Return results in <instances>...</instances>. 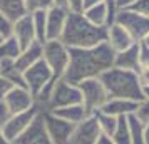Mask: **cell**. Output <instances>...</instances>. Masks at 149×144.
I'll return each instance as SVG.
<instances>
[{
	"label": "cell",
	"instance_id": "36",
	"mask_svg": "<svg viewBox=\"0 0 149 144\" xmlns=\"http://www.w3.org/2000/svg\"><path fill=\"white\" fill-rule=\"evenodd\" d=\"M8 116H10V114H8V111H7V107H5L3 101H0V126L7 121Z\"/></svg>",
	"mask_w": 149,
	"mask_h": 144
},
{
	"label": "cell",
	"instance_id": "37",
	"mask_svg": "<svg viewBox=\"0 0 149 144\" xmlns=\"http://www.w3.org/2000/svg\"><path fill=\"white\" fill-rule=\"evenodd\" d=\"M101 2H104V0H84V10H86V8L94 7V5L101 3Z\"/></svg>",
	"mask_w": 149,
	"mask_h": 144
},
{
	"label": "cell",
	"instance_id": "31",
	"mask_svg": "<svg viewBox=\"0 0 149 144\" xmlns=\"http://www.w3.org/2000/svg\"><path fill=\"white\" fill-rule=\"evenodd\" d=\"M65 8L69 10V14H82L84 0H65Z\"/></svg>",
	"mask_w": 149,
	"mask_h": 144
},
{
	"label": "cell",
	"instance_id": "27",
	"mask_svg": "<svg viewBox=\"0 0 149 144\" xmlns=\"http://www.w3.org/2000/svg\"><path fill=\"white\" fill-rule=\"evenodd\" d=\"M24 7L27 14H34V12H45L50 7H54V0H22Z\"/></svg>",
	"mask_w": 149,
	"mask_h": 144
},
{
	"label": "cell",
	"instance_id": "8",
	"mask_svg": "<svg viewBox=\"0 0 149 144\" xmlns=\"http://www.w3.org/2000/svg\"><path fill=\"white\" fill-rule=\"evenodd\" d=\"M39 112H40V107L35 104L34 107H30L29 111H24V112H19V114L8 116V119L2 124L3 136L14 144V141L20 136L24 131L27 129L29 126H30V122L35 119V116H37Z\"/></svg>",
	"mask_w": 149,
	"mask_h": 144
},
{
	"label": "cell",
	"instance_id": "13",
	"mask_svg": "<svg viewBox=\"0 0 149 144\" xmlns=\"http://www.w3.org/2000/svg\"><path fill=\"white\" fill-rule=\"evenodd\" d=\"M3 104L7 107L8 114L12 116V114H19V112H24V111L34 107L35 99L25 87H14L3 97Z\"/></svg>",
	"mask_w": 149,
	"mask_h": 144
},
{
	"label": "cell",
	"instance_id": "23",
	"mask_svg": "<svg viewBox=\"0 0 149 144\" xmlns=\"http://www.w3.org/2000/svg\"><path fill=\"white\" fill-rule=\"evenodd\" d=\"M127 126H129V134H131V143L132 144H144V126L136 114H129L127 116Z\"/></svg>",
	"mask_w": 149,
	"mask_h": 144
},
{
	"label": "cell",
	"instance_id": "41",
	"mask_svg": "<svg viewBox=\"0 0 149 144\" xmlns=\"http://www.w3.org/2000/svg\"><path fill=\"white\" fill-rule=\"evenodd\" d=\"M139 44H142V45H144V47H149V34L146 35V37H144V39H142V42H139Z\"/></svg>",
	"mask_w": 149,
	"mask_h": 144
},
{
	"label": "cell",
	"instance_id": "18",
	"mask_svg": "<svg viewBox=\"0 0 149 144\" xmlns=\"http://www.w3.org/2000/svg\"><path fill=\"white\" fill-rule=\"evenodd\" d=\"M137 104L136 101H129V99H107V102L102 106L101 112L109 114V116L114 117H121V116H129V114H134L137 109Z\"/></svg>",
	"mask_w": 149,
	"mask_h": 144
},
{
	"label": "cell",
	"instance_id": "19",
	"mask_svg": "<svg viewBox=\"0 0 149 144\" xmlns=\"http://www.w3.org/2000/svg\"><path fill=\"white\" fill-rule=\"evenodd\" d=\"M42 55H44V45H42L40 42L35 40V42H32L29 47L22 49L20 55L15 59V65L24 72V70H27L30 65H34L35 62L40 61Z\"/></svg>",
	"mask_w": 149,
	"mask_h": 144
},
{
	"label": "cell",
	"instance_id": "26",
	"mask_svg": "<svg viewBox=\"0 0 149 144\" xmlns=\"http://www.w3.org/2000/svg\"><path fill=\"white\" fill-rule=\"evenodd\" d=\"M47 12V10H45ZM45 12H34L32 15V20H34V30H35V40L40 42L42 45L47 42L45 37Z\"/></svg>",
	"mask_w": 149,
	"mask_h": 144
},
{
	"label": "cell",
	"instance_id": "5",
	"mask_svg": "<svg viewBox=\"0 0 149 144\" xmlns=\"http://www.w3.org/2000/svg\"><path fill=\"white\" fill-rule=\"evenodd\" d=\"M42 59L45 61V64L52 72V86H54L65 74V69L69 64V49L61 40H47L44 44Z\"/></svg>",
	"mask_w": 149,
	"mask_h": 144
},
{
	"label": "cell",
	"instance_id": "38",
	"mask_svg": "<svg viewBox=\"0 0 149 144\" xmlns=\"http://www.w3.org/2000/svg\"><path fill=\"white\" fill-rule=\"evenodd\" d=\"M97 144H116V143H114V141H112V139H111L109 136H104V134H102V136L99 137Z\"/></svg>",
	"mask_w": 149,
	"mask_h": 144
},
{
	"label": "cell",
	"instance_id": "25",
	"mask_svg": "<svg viewBox=\"0 0 149 144\" xmlns=\"http://www.w3.org/2000/svg\"><path fill=\"white\" fill-rule=\"evenodd\" d=\"M94 116H95V119H97V124H99V127H101L102 134H104V136H109V137L112 136L116 127H117V117L104 114L101 111H95Z\"/></svg>",
	"mask_w": 149,
	"mask_h": 144
},
{
	"label": "cell",
	"instance_id": "4",
	"mask_svg": "<svg viewBox=\"0 0 149 144\" xmlns=\"http://www.w3.org/2000/svg\"><path fill=\"white\" fill-rule=\"evenodd\" d=\"M75 104H82V96L79 86L75 84H69L64 79H59L54 84V87L50 90L49 101L45 107L42 111H55L61 107H69V106H75Z\"/></svg>",
	"mask_w": 149,
	"mask_h": 144
},
{
	"label": "cell",
	"instance_id": "35",
	"mask_svg": "<svg viewBox=\"0 0 149 144\" xmlns=\"http://www.w3.org/2000/svg\"><path fill=\"white\" fill-rule=\"evenodd\" d=\"M136 2L137 0H116V8L117 10H126V8H129Z\"/></svg>",
	"mask_w": 149,
	"mask_h": 144
},
{
	"label": "cell",
	"instance_id": "12",
	"mask_svg": "<svg viewBox=\"0 0 149 144\" xmlns=\"http://www.w3.org/2000/svg\"><path fill=\"white\" fill-rule=\"evenodd\" d=\"M14 144H52L47 134V129H45V124H44L42 111L35 116V119L30 122L27 129L15 139Z\"/></svg>",
	"mask_w": 149,
	"mask_h": 144
},
{
	"label": "cell",
	"instance_id": "43",
	"mask_svg": "<svg viewBox=\"0 0 149 144\" xmlns=\"http://www.w3.org/2000/svg\"><path fill=\"white\" fill-rule=\"evenodd\" d=\"M54 5H61V7H65V0H54Z\"/></svg>",
	"mask_w": 149,
	"mask_h": 144
},
{
	"label": "cell",
	"instance_id": "14",
	"mask_svg": "<svg viewBox=\"0 0 149 144\" xmlns=\"http://www.w3.org/2000/svg\"><path fill=\"white\" fill-rule=\"evenodd\" d=\"M12 37L19 42L20 49L29 47L32 42H35V30H34V20L32 15L25 14L20 19L14 22V29H12Z\"/></svg>",
	"mask_w": 149,
	"mask_h": 144
},
{
	"label": "cell",
	"instance_id": "40",
	"mask_svg": "<svg viewBox=\"0 0 149 144\" xmlns=\"http://www.w3.org/2000/svg\"><path fill=\"white\" fill-rule=\"evenodd\" d=\"M0 144H12L10 141H8L7 137L3 136V131H2V126H0Z\"/></svg>",
	"mask_w": 149,
	"mask_h": 144
},
{
	"label": "cell",
	"instance_id": "44",
	"mask_svg": "<svg viewBox=\"0 0 149 144\" xmlns=\"http://www.w3.org/2000/svg\"><path fill=\"white\" fill-rule=\"evenodd\" d=\"M5 40V39H3V37H2V35H0V44H2V42Z\"/></svg>",
	"mask_w": 149,
	"mask_h": 144
},
{
	"label": "cell",
	"instance_id": "7",
	"mask_svg": "<svg viewBox=\"0 0 149 144\" xmlns=\"http://www.w3.org/2000/svg\"><path fill=\"white\" fill-rule=\"evenodd\" d=\"M114 24H119L121 27L126 29L134 42H142V39L149 34V19L132 10H117Z\"/></svg>",
	"mask_w": 149,
	"mask_h": 144
},
{
	"label": "cell",
	"instance_id": "9",
	"mask_svg": "<svg viewBox=\"0 0 149 144\" xmlns=\"http://www.w3.org/2000/svg\"><path fill=\"white\" fill-rule=\"evenodd\" d=\"M42 117H44V124H45V129L52 144H67L74 129V124L57 117L50 111H42Z\"/></svg>",
	"mask_w": 149,
	"mask_h": 144
},
{
	"label": "cell",
	"instance_id": "29",
	"mask_svg": "<svg viewBox=\"0 0 149 144\" xmlns=\"http://www.w3.org/2000/svg\"><path fill=\"white\" fill-rule=\"evenodd\" d=\"M136 117L141 121V122L148 124L149 122V99H144L137 104V109H136Z\"/></svg>",
	"mask_w": 149,
	"mask_h": 144
},
{
	"label": "cell",
	"instance_id": "39",
	"mask_svg": "<svg viewBox=\"0 0 149 144\" xmlns=\"http://www.w3.org/2000/svg\"><path fill=\"white\" fill-rule=\"evenodd\" d=\"M144 144H149V122L144 126Z\"/></svg>",
	"mask_w": 149,
	"mask_h": 144
},
{
	"label": "cell",
	"instance_id": "6",
	"mask_svg": "<svg viewBox=\"0 0 149 144\" xmlns=\"http://www.w3.org/2000/svg\"><path fill=\"white\" fill-rule=\"evenodd\" d=\"M77 86H79V90H81V96H82V106L86 107L89 114H94L95 111H99L107 102L109 99L107 90L99 81V77L86 79V81L79 82Z\"/></svg>",
	"mask_w": 149,
	"mask_h": 144
},
{
	"label": "cell",
	"instance_id": "34",
	"mask_svg": "<svg viewBox=\"0 0 149 144\" xmlns=\"http://www.w3.org/2000/svg\"><path fill=\"white\" fill-rule=\"evenodd\" d=\"M139 61L141 65H148L149 67V47H144L141 44V54H139Z\"/></svg>",
	"mask_w": 149,
	"mask_h": 144
},
{
	"label": "cell",
	"instance_id": "15",
	"mask_svg": "<svg viewBox=\"0 0 149 144\" xmlns=\"http://www.w3.org/2000/svg\"><path fill=\"white\" fill-rule=\"evenodd\" d=\"M106 42L109 44V47L112 49L116 54L126 50L132 44H136L134 39L131 37V34L124 27H121L119 24H112V25L107 27V40Z\"/></svg>",
	"mask_w": 149,
	"mask_h": 144
},
{
	"label": "cell",
	"instance_id": "30",
	"mask_svg": "<svg viewBox=\"0 0 149 144\" xmlns=\"http://www.w3.org/2000/svg\"><path fill=\"white\" fill-rule=\"evenodd\" d=\"M126 10H132L136 14L142 15V17H148L149 19V0H137L136 3H132L129 8Z\"/></svg>",
	"mask_w": 149,
	"mask_h": 144
},
{
	"label": "cell",
	"instance_id": "2",
	"mask_svg": "<svg viewBox=\"0 0 149 144\" xmlns=\"http://www.w3.org/2000/svg\"><path fill=\"white\" fill-rule=\"evenodd\" d=\"M59 40L67 49H91L107 40V29L89 24L82 14H69Z\"/></svg>",
	"mask_w": 149,
	"mask_h": 144
},
{
	"label": "cell",
	"instance_id": "16",
	"mask_svg": "<svg viewBox=\"0 0 149 144\" xmlns=\"http://www.w3.org/2000/svg\"><path fill=\"white\" fill-rule=\"evenodd\" d=\"M139 54H141V44L136 42V44H132L129 49H126V50H122V52H117V54H116L114 67L136 72V70L139 69V65H141Z\"/></svg>",
	"mask_w": 149,
	"mask_h": 144
},
{
	"label": "cell",
	"instance_id": "20",
	"mask_svg": "<svg viewBox=\"0 0 149 144\" xmlns=\"http://www.w3.org/2000/svg\"><path fill=\"white\" fill-rule=\"evenodd\" d=\"M50 112H54L57 117H61V119H64V121H67V122H70V124H74V126L82 122L87 116H91L82 104H75V106H69V107H61V109L50 111Z\"/></svg>",
	"mask_w": 149,
	"mask_h": 144
},
{
	"label": "cell",
	"instance_id": "10",
	"mask_svg": "<svg viewBox=\"0 0 149 144\" xmlns=\"http://www.w3.org/2000/svg\"><path fill=\"white\" fill-rule=\"evenodd\" d=\"M101 136L102 132L99 124H97V119L94 114H91L82 122L74 126L67 144H97Z\"/></svg>",
	"mask_w": 149,
	"mask_h": 144
},
{
	"label": "cell",
	"instance_id": "1",
	"mask_svg": "<svg viewBox=\"0 0 149 144\" xmlns=\"http://www.w3.org/2000/svg\"><path fill=\"white\" fill-rule=\"evenodd\" d=\"M116 52L107 42L91 49H69V64L64 74V81L77 84L86 79L99 77L107 69L114 67Z\"/></svg>",
	"mask_w": 149,
	"mask_h": 144
},
{
	"label": "cell",
	"instance_id": "28",
	"mask_svg": "<svg viewBox=\"0 0 149 144\" xmlns=\"http://www.w3.org/2000/svg\"><path fill=\"white\" fill-rule=\"evenodd\" d=\"M12 29H14V22L10 20L5 14L0 12V35H2L3 39L12 37Z\"/></svg>",
	"mask_w": 149,
	"mask_h": 144
},
{
	"label": "cell",
	"instance_id": "21",
	"mask_svg": "<svg viewBox=\"0 0 149 144\" xmlns=\"http://www.w3.org/2000/svg\"><path fill=\"white\" fill-rule=\"evenodd\" d=\"M0 76L5 77L15 87H25L24 72L15 65V61H0Z\"/></svg>",
	"mask_w": 149,
	"mask_h": 144
},
{
	"label": "cell",
	"instance_id": "32",
	"mask_svg": "<svg viewBox=\"0 0 149 144\" xmlns=\"http://www.w3.org/2000/svg\"><path fill=\"white\" fill-rule=\"evenodd\" d=\"M136 74H137V81L141 84V87L149 86V67L148 65H139V69L136 70Z\"/></svg>",
	"mask_w": 149,
	"mask_h": 144
},
{
	"label": "cell",
	"instance_id": "11",
	"mask_svg": "<svg viewBox=\"0 0 149 144\" xmlns=\"http://www.w3.org/2000/svg\"><path fill=\"white\" fill-rule=\"evenodd\" d=\"M69 10L61 5H54L45 12V37L47 40H59L67 22Z\"/></svg>",
	"mask_w": 149,
	"mask_h": 144
},
{
	"label": "cell",
	"instance_id": "24",
	"mask_svg": "<svg viewBox=\"0 0 149 144\" xmlns=\"http://www.w3.org/2000/svg\"><path fill=\"white\" fill-rule=\"evenodd\" d=\"M111 139L116 144H132L131 143V134H129V126H127V116L117 117V127Z\"/></svg>",
	"mask_w": 149,
	"mask_h": 144
},
{
	"label": "cell",
	"instance_id": "33",
	"mask_svg": "<svg viewBox=\"0 0 149 144\" xmlns=\"http://www.w3.org/2000/svg\"><path fill=\"white\" fill-rule=\"evenodd\" d=\"M14 87H15L14 84L8 82L5 77L0 76V101H3V97L7 96V94H8V92H10L12 89H14Z\"/></svg>",
	"mask_w": 149,
	"mask_h": 144
},
{
	"label": "cell",
	"instance_id": "3",
	"mask_svg": "<svg viewBox=\"0 0 149 144\" xmlns=\"http://www.w3.org/2000/svg\"><path fill=\"white\" fill-rule=\"evenodd\" d=\"M99 81L107 90L109 99H129L141 102L144 101L142 87L137 81V74L132 70L111 67L99 76Z\"/></svg>",
	"mask_w": 149,
	"mask_h": 144
},
{
	"label": "cell",
	"instance_id": "17",
	"mask_svg": "<svg viewBox=\"0 0 149 144\" xmlns=\"http://www.w3.org/2000/svg\"><path fill=\"white\" fill-rule=\"evenodd\" d=\"M82 15H84V19H86L89 24H92L95 27H106L107 29L109 25L114 24L106 2H101V3H97V5H94V7H91V8H86V10L82 12Z\"/></svg>",
	"mask_w": 149,
	"mask_h": 144
},
{
	"label": "cell",
	"instance_id": "42",
	"mask_svg": "<svg viewBox=\"0 0 149 144\" xmlns=\"http://www.w3.org/2000/svg\"><path fill=\"white\" fill-rule=\"evenodd\" d=\"M142 94H144V99H149V86L142 87Z\"/></svg>",
	"mask_w": 149,
	"mask_h": 144
},
{
	"label": "cell",
	"instance_id": "22",
	"mask_svg": "<svg viewBox=\"0 0 149 144\" xmlns=\"http://www.w3.org/2000/svg\"><path fill=\"white\" fill-rule=\"evenodd\" d=\"M20 52L22 49L14 37H8L0 44V61H15Z\"/></svg>",
	"mask_w": 149,
	"mask_h": 144
}]
</instances>
